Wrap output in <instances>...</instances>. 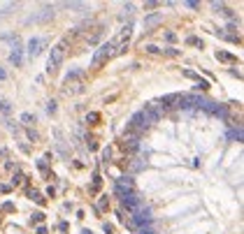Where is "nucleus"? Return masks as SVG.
Instances as JSON below:
<instances>
[{
  "mask_svg": "<svg viewBox=\"0 0 244 234\" xmlns=\"http://www.w3.org/2000/svg\"><path fill=\"white\" fill-rule=\"evenodd\" d=\"M63 58H65V39H61V42L51 49V56H49V60H47V72H56L58 65L63 63Z\"/></svg>",
  "mask_w": 244,
  "mask_h": 234,
  "instance_id": "1",
  "label": "nucleus"
},
{
  "mask_svg": "<svg viewBox=\"0 0 244 234\" xmlns=\"http://www.w3.org/2000/svg\"><path fill=\"white\" fill-rule=\"evenodd\" d=\"M109 56H114V46H112V42H105V44H100V49L93 54V60H91V65L96 67L100 65V63L105 60V58H109Z\"/></svg>",
  "mask_w": 244,
  "mask_h": 234,
  "instance_id": "2",
  "label": "nucleus"
},
{
  "mask_svg": "<svg viewBox=\"0 0 244 234\" xmlns=\"http://www.w3.org/2000/svg\"><path fill=\"white\" fill-rule=\"evenodd\" d=\"M151 125V118L144 114V109L137 114H133V118H130V127H135V130H147V127Z\"/></svg>",
  "mask_w": 244,
  "mask_h": 234,
  "instance_id": "3",
  "label": "nucleus"
},
{
  "mask_svg": "<svg viewBox=\"0 0 244 234\" xmlns=\"http://www.w3.org/2000/svg\"><path fill=\"white\" fill-rule=\"evenodd\" d=\"M47 44V39L44 37H33V39H28V56L35 58V56H40V51H42V46Z\"/></svg>",
  "mask_w": 244,
  "mask_h": 234,
  "instance_id": "4",
  "label": "nucleus"
},
{
  "mask_svg": "<svg viewBox=\"0 0 244 234\" xmlns=\"http://www.w3.org/2000/svg\"><path fill=\"white\" fill-rule=\"evenodd\" d=\"M114 188H116V195H119V197L130 195V192H133V181L126 179V176H123V179H116V185H114Z\"/></svg>",
  "mask_w": 244,
  "mask_h": 234,
  "instance_id": "5",
  "label": "nucleus"
},
{
  "mask_svg": "<svg viewBox=\"0 0 244 234\" xmlns=\"http://www.w3.org/2000/svg\"><path fill=\"white\" fill-rule=\"evenodd\" d=\"M53 16V5H47V7L40 12V14H33V16H28L26 23H37V21H47V19H51Z\"/></svg>",
  "mask_w": 244,
  "mask_h": 234,
  "instance_id": "6",
  "label": "nucleus"
},
{
  "mask_svg": "<svg viewBox=\"0 0 244 234\" xmlns=\"http://www.w3.org/2000/svg\"><path fill=\"white\" fill-rule=\"evenodd\" d=\"M9 63L14 67H21V63H23V49L19 46V39L14 37V51L9 54Z\"/></svg>",
  "mask_w": 244,
  "mask_h": 234,
  "instance_id": "7",
  "label": "nucleus"
},
{
  "mask_svg": "<svg viewBox=\"0 0 244 234\" xmlns=\"http://www.w3.org/2000/svg\"><path fill=\"white\" fill-rule=\"evenodd\" d=\"M175 102H179V93H170V95H163L160 97V104L158 107H175Z\"/></svg>",
  "mask_w": 244,
  "mask_h": 234,
  "instance_id": "8",
  "label": "nucleus"
},
{
  "mask_svg": "<svg viewBox=\"0 0 244 234\" xmlns=\"http://www.w3.org/2000/svg\"><path fill=\"white\" fill-rule=\"evenodd\" d=\"M160 21H163V14H160V12H158V14H151V16H147V19H144V28H153Z\"/></svg>",
  "mask_w": 244,
  "mask_h": 234,
  "instance_id": "9",
  "label": "nucleus"
},
{
  "mask_svg": "<svg viewBox=\"0 0 244 234\" xmlns=\"http://www.w3.org/2000/svg\"><path fill=\"white\" fill-rule=\"evenodd\" d=\"M63 7H68V9H88V5L86 3H65Z\"/></svg>",
  "mask_w": 244,
  "mask_h": 234,
  "instance_id": "10",
  "label": "nucleus"
},
{
  "mask_svg": "<svg viewBox=\"0 0 244 234\" xmlns=\"http://www.w3.org/2000/svg\"><path fill=\"white\" fill-rule=\"evenodd\" d=\"M216 58H219V60H228V63H235V60H237L235 56H230V54H223V51H216Z\"/></svg>",
  "mask_w": 244,
  "mask_h": 234,
  "instance_id": "11",
  "label": "nucleus"
},
{
  "mask_svg": "<svg viewBox=\"0 0 244 234\" xmlns=\"http://www.w3.org/2000/svg\"><path fill=\"white\" fill-rule=\"evenodd\" d=\"M35 121H37V118H35V114H21V123H28V125H30V123H35Z\"/></svg>",
  "mask_w": 244,
  "mask_h": 234,
  "instance_id": "12",
  "label": "nucleus"
},
{
  "mask_svg": "<svg viewBox=\"0 0 244 234\" xmlns=\"http://www.w3.org/2000/svg\"><path fill=\"white\" fill-rule=\"evenodd\" d=\"M28 197H30V200H35V202H37V204H44V197L40 195L37 190H30V195H28Z\"/></svg>",
  "mask_w": 244,
  "mask_h": 234,
  "instance_id": "13",
  "label": "nucleus"
},
{
  "mask_svg": "<svg viewBox=\"0 0 244 234\" xmlns=\"http://www.w3.org/2000/svg\"><path fill=\"white\" fill-rule=\"evenodd\" d=\"M195 88H202V91H207V88H209V81H207V79H198V86H195Z\"/></svg>",
  "mask_w": 244,
  "mask_h": 234,
  "instance_id": "14",
  "label": "nucleus"
},
{
  "mask_svg": "<svg viewBox=\"0 0 244 234\" xmlns=\"http://www.w3.org/2000/svg\"><path fill=\"white\" fill-rule=\"evenodd\" d=\"M186 44H193V46H202V42H200L198 37H193V35H191V37H186Z\"/></svg>",
  "mask_w": 244,
  "mask_h": 234,
  "instance_id": "15",
  "label": "nucleus"
},
{
  "mask_svg": "<svg viewBox=\"0 0 244 234\" xmlns=\"http://www.w3.org/2000/svg\"><path fill=\"white\" fill-rule=\"evenodd\" d=\"M42 220H44V213H42V211L33 213V223H42Z\"/></svg>",
  "mask_w": 244,
  "mask_h": 234,
  "instance_id": "16",
  "label": "nucleus"
},
{
  "mask_svg": "<svg viewBox=\"0 0 244 234\" xmlns=\"http://www.w3.org/2000/svg\"><path fill=\"white\" fill-rule=\"evenodd\" d=\"M184 77H188V79H200L198 74L193 72V70H184Z\"/></svg>",
  "mask_w": 244,
  "mask_h": 234,
  "instance_id": "17",
  "label": "nucleus"
},
{
  "mask_svg": "<svg viewBox=\"0 0 244 234\" xmlns=\"http://www.w3.org/2000/svg\"><path fill=\"white\" fill-rule=\"evenodd\" d=\"M14 7H16V3H7V5L3 7V12H0V14H7V12H9V9H14Z\"/></svg>",
  "mask_w": 244,
  "mask_h": 234,
  "instance_id": "18",
  "label": "nucleus"
},
{
  "mask_svg": "<svg viewBox=\"0 0 244 234\" xmlns=\"http://www.w3.org/2000/svg\"><path fill=\"white\" fill-rule=\"evenodd\" d=\"M0 112H5V114H7V112H9V102L0 100Z\"/></svg>",
  "mask_w": 244,
  "mask_h": 234,
  "instance_id": "19",
  "label": "nucleus"
},
{
  "mask_svg": "<svg viewBox=\"0 0 244 234\" xmlns=\"http://www.w3.org/2000/svg\"><path fill=\"white\" fill-rule=\"evenodd\" d=\"M47 112H49V114H56V102H49V104H47Z\"/></svg>",
  "mask_w": 244,
  "mask_h": 234,
  "instance_id": "20",
  "label": "nucleus"
},
{
  "mask_svg": "<svg viewBox=\"0 0 244 234\" xmlns=\"http://www.w3.org/2000/svg\"><path fill=\"white\" fill-rule=\"evenodd\" d=\"M230 137H233V139H242V130H240V127L233 130V132H230Z\"/></svg>",
  "mask_w": 244,
  "mask_h": 234,
  "instance_id": "21",
  "label": "nucleus"
},
{
  "mask_svg": "<svg viewBox=\"0 0 244 234\" xmlns=\"http://www.w3.org/2000/svg\"><path fill=\"white\" fill-rule=\"evenodd\" d=\"M153 7H158V3H144V9H153Z\"/></svg>",
  "mask_w": 244,
  "mask_h": 234,
  "instance_id": "22",
  "label": "nucleus"
},
{
  "mask_svg": "<svg viewBox=\"0 0 244 234\" xmlns=\"http://www.w3.org/2000/svg\"><path fill=\"white\" fill-rule=\"evenodd\" d=\"M147 51H149V54H158V46L151 44V46H147Z\"/></svg>",
  "mask_w": 244,
  "mask_h": 234,
  "instance_id": "23",
  "label": "nucleus"
},
{
  "mask_svg": "<svg viewBox=\"0 0 244 234\" xmlns=\"http://www.w3.org/2000/svg\"><path fill=\"white\" fill-rule=\"evenodd\" d=\"M3 79H7V72H5V70L0 67V81H3Z\"/></svg>",
  "mask_w": 244,
  "mask_h": 234,
  "instance_id": "24",
  "label": "nucleus"
},
{
  "mask_svg": "<svg viewBox=\"0 0 244 234\" xmlns=\"http://www.w3.org/2000/svg\"><path fill=\"white\" fill-rule=\"evenodd\" d=\"M37 234H47V227H42V225H40V227H37Z\"/></svg>",
  "mask_w": 244,
  "mask_h": 234,
  "instance_id": "25",
  "label": "nucleus"
},
{
  "mask_svg": "<svg viewBox=\"0 0 244 234\" xmlns=\"http://www.w3.org/2000/svg\"><path fill=\"white\" fill-rule=\"evenodd\" d=\"M81 234H93V232H91V230H84V232H81Z\"/></svg>",
  "mask_w": 244,
  "mask_h": 234,
  "instance_id": "26",
  "label": "nucleus"
}]
</instances>
